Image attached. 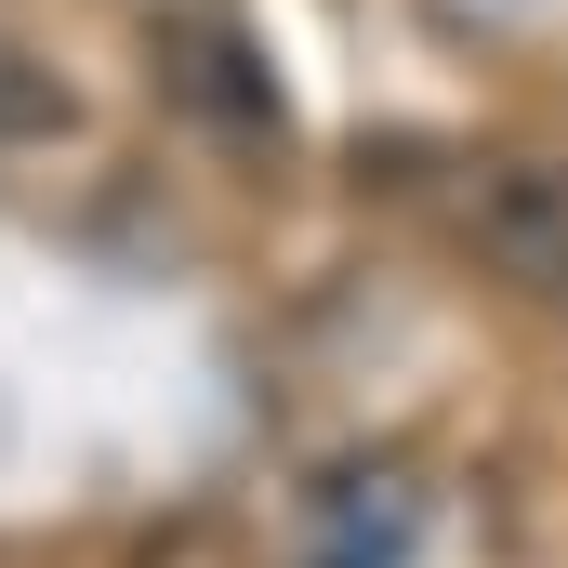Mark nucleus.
Masks as SVG:
<instances>
[{
  "label": "nucleus",
  "instance_id": "f257e3e1",
  "mask_svg": "<svg viewBox=\"0 0 568 568\" xmlns=\"http://www.w3.org/2000/svg\"><path fill=\"white\" fill-rule=\"evenodd\" d=\"M476 225H489V252H503L529 291L568 304V172H503V185L476 199Z\"/></svg>",
  "mask_w": 568,
  "mask_h": 568
},
{
  "label": "nucleus",
  "instance_id": "f03ea898",
  "mask_svg": "<svg viewBox=\"0 0 568 568\" xmlns=\"http://www.w3.org/2000/svg\"><path fill=\"white\" fill-rule=\"evenodd\" d=\"M397 556H410V489H397L384 516H344V529H331V556H317V568H397Z\"/></svg>",
  "mask_w": 568,
  "mask_h": 568
},
{
  "label": "nucleus",
  "instance_id": "7ed1b4c3",
  "mask_svg": "<svg viewBox=\"0 0 568 568\" xmlns=\"http://www.w3.org/2000/svg\"><path fill=\"white\" fill-rule=\"evenodd\" d=\"M40 120H53V93L40 80H0V133H40Z\"/></svg>",
  "mask_w": 568,
  "mask_h": 568
}]
</instances>
